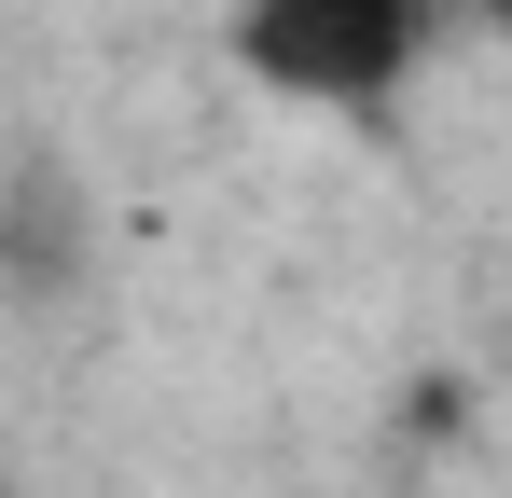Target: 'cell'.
I'll return each mask as SVG.
<instances>
[{"label": "cell", "instance_id": "2", "mask_svg": "<svg viewBox=\"0 0 512 498\" xmlns=\"http://www.w3.org/2000/svg\"><path fill=\"white\" fill-rule=\"evenodd\" d=\"M471 14H485V28H499V42H512V0H471Z\"/></svg>", "mask_w": 512, "mask_h": 498}, {"label": "cell", "instance_id": "1", "mask_svg": "<svg viewBox=\"0 0 512 498\" xmlns=\"http://www.w3.org/2000/svg\"><path fill=\"white\" fill-rule=\"evenodd\" d=\"M429 28H443V0H236V70L291 111L374 125L429 70Z\"/></svg>", "mask_w": 512, "mask_h": 498}]
</instances>
